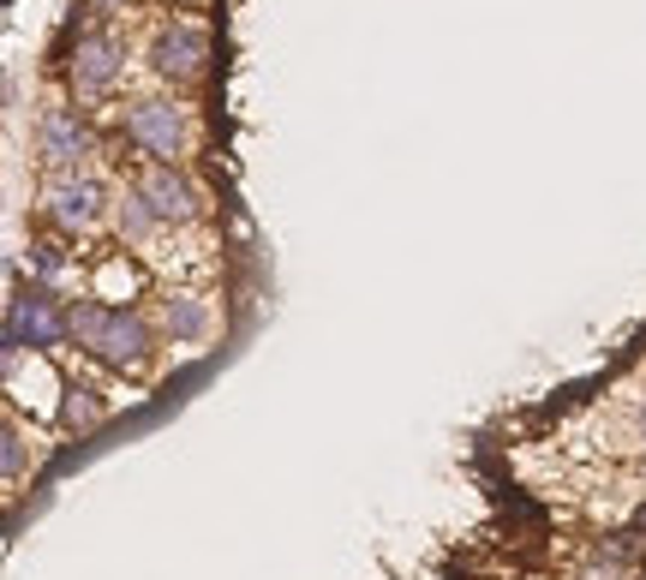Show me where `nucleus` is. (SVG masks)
Masks as SVG:
<instances>
[{
    "mask_svg": "<svg viewBox=\"0 0 646 580\" xmlns=\"http://www.w3.org/2000/svg\"><path fill=\"white\" fill-rule=\"evenodd\" d=\"M162 330H168L174 347L204 342V335L215 330V311H210L198 294H162Z\"/></svg>",
    "mask_w": 646,
    "mask_h": 580,
    "instance_id": "9",
    "label": "nucleus"
},
{
    "mask_svg": "<svg viewBox=\"0 0 646 580\" xmlns=\"http://www.w3.org/2000/svg\"><path fill=\"white\" fill-rule=\"evenodd\" d=\"M96 7H126V0H96Z\"/></svg>",
    "mask_w": 646,
    "mask_h": 580,
    "instance_id": "14",
    "label": "nucleus"
},
{
    "mask_svg": "<svg viewBox=\"0 0 646 580\" xmlns=\"http://www.w3.org/2000/svg\"><path fill=\"white\" fill-rule=\"evenodd\" d=\"M36 156L55 174H79V162L91 156V126H84L79 108H67V103L43 108V120H36Z\"/></svg>",
    "mask_w": 646,
    "mask_h": 580,
    "instance_id": "6",
    "label": "nucleus"
},
{
    "mask_svg": "<svg viewBox=\"0 0 646 580\" xmlns=\"http://www.w3.org/2000/svg\"><path fill=\"white\" fill-rule=\"evenodd\" d=\"M60 342H72V323H67V306H60L55 294L31 287V294L7 299V371L24 359V353H48Z\"/></svg>",
    "mask_w": 646,
    "mask_h": 580,
    "instance_id": "2",
    "label": "nucleus"
},
{
    "mask_svg": "<svg viewBox=\"0 0 646 580\" xmlns=\"http://www.w3.org/2000/svg\"><path fill=\"white\" fill-rule=\"evenodd\" d=\"M114 222H120V239H126V246H144V239L162 228V216L150 210V198L138 192V186H126V192H120V204H114Z\"/></svg>",
    "mask_w": 646,
    "mask_h": 580,
    "instance_id": "10",
    "label": "nucleus"
},
{
    "mask_svg": "<svg viewBox=\"0 0 646 580\" xmlns=\"http://www.w3.org/2000/svg\"><path fill=\"white\" fill-rule=\"evenodd\" d=\"M67 72H72V91H79V96L114 91V79L126 72L120 36H114V31H79V43H72V55H67Z\"/></svg>",
    "mask_w": 646,
    "mask_h": 580,
    "instance_id": "8",
    "label": "nucleus"
},
{
    "mask_svg": "<svg viewBox=\"0 0 646 580\" xmlns=\"http://www.w3.org/2000/svg\"><path fill=\"white\" fill-rule=\"evenodd\" d=\"M126 144L144 150L150 162H174L192 150V120H186L180 103H132L126 108Z\"/></svg>",
    "mask_w": 646,
    "mask_h": 580,
    "instance_id": "3",
    "label": "nucleus"
},
{
    "mask_svg": "<svg viewBox=\"0 0 646 580\" xmlns=\"http://www.w3.org/2000/svg\"><path fill=\"white\" fill-rule=\"evenodd\" d=\"M67 323H72V347H84L91 359H103L108 371H144L150 353H156V330H150L144 311L108 306V299H96V294L72 299Z\"/></svg>",
    "mask_w": 646,
    "mask_h": 580,
    "instance_id": "1",
    "label": "nucleus"
},
{
    "mask_svg": "<svg viewBox=\"0 0 646 580\" xmlns=\"http://www.w3.org/2000/svg\"><path fill=\"white\" fill-rule=\"evenodd\" d=\"M60 270H67V251H60L55 239H36V246H31V275H36V282H55Z\"/></svg>",
    "mask_w": 646,
    "mask_h": 580,
    "instance_id": "11",
    "label": "nucleus"
},
{
    "mask_svg": "<svg viewBox=\"0 0 646 580\" xmlns=\"http://www.w3.org/2000/svg\"><path fill=\"white\" fill-rule=\"evenodd\" d=\"M150 67H156L168 84L192 91V84L210 72V36H204V24H192V19H168L156 36H150Z\"/></svg>",
    "mask_w": 646,
    "mask_h": 580,
    "instance_id": "4",
    "label": "nucleus"
},
{
    "mask_svg": "<svg viewBox=\"0 0 646 580\" xmlns=\"http://www.w3.org/2000/svg\"><path fill=\"white\" fill-rule=\"evenodd\" d=\"M43 210L60 234H91L108 210V192L91 174H55V180L43 186Z\"/></svg>",
    "mask_w": 646,
    "mask_h": 580,
    "instance_id": "5",
    "label": "nucleus"
},
{
    "mask_svg": "<svg viewBox=\"0 0 646 580\" xmlns=\"http://www.w3.org/2000/svg\"><path fill=\"white\" fill-rule=\"evenodd\" d=\"M132 186L150 198V210L162 216V228H192V222L204 216V198H198V186L186 180L174 162H150V168L138 174Z\"/></svg>",
    "mask_w": 646,
    "mask_h": 580,
    "instance_id": "7",
    "label": "nucleus"
},
{
    "mask_svg": "<svg viewBox=\"0 0 646 580\" xmlns=\"http://www.w3.org/2000/svg\"><path fill=\"white\" fill-rule=\"evenodd\" d=\"M24 473V431L19 425H7V478Z\"/></svg>",
    "mask_w": 646,
    "mask_h": 580,
    "instance_id": "13",
    "label": "nucleus"
},
{
    "mask_svg": "<svg viewBox=\"0 0 646 580\" xmlns=\"http://www.w3.org/2000/svg\"><path fill=\"white\" fill-rule=\"evenodd\" d=\"M67 395H72V401H67V419H72V425H96V419H103V401H96V389H79V383H72Z\"/></svg>",
    "mask_w": 646,
    "mask_h": 580,
    "instance_id": "12",
    "label": "nucleus"
}]
</instances>
